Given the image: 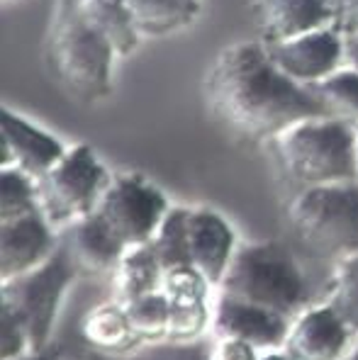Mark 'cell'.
I'll return each mask as SVG.
<instances>
[{
  "instance_id": "484cf974",
  "label": "cell",
  "mask_w": 358,
  "mask_h": 360,
  "mask_svg": "<svg viewBox=\"0 0 358 360\" xmlns=\"http://www.w3.org/2000/svg\"><path fill=\"white\" fill-rule=\"evenodd\" d=\"M151 248H154L163 270L173 266H191L186 253V236H183V207L168 210L159 231L151 239Z\"/></svg>"
},
{
  "instance_id": "8992f818",
  "label": "cell",
  "mask_w": 358,
  "mask_h": 360,
  "mask_svg": "<svg viewBox=\"0 0 358 360\" xmlns=\"http://www.w3.org/2000/svg\"><path fill=\"white\" fill-rule=\"evenodd\" d=\"M76 270L78 266L73 263L66 243H61L54 256L41 266L18 278L3 280L0 307L13 311L25 326L32 353L46 351L49 346L59 309L76 280Z\"/></svg>"
},
{
  "instance_id": "5bb4252c",
  "label": "cell",
  "mask_w": 358,
  "mask_h": 360,
  "mask_svg": "<svg viewBox=\"0 0 358 360\" xmlns=\"http://www.w3.org/2000/svg\"><path fill=\"white\" fill-rule=\"evenodd\" d=\"M64 144L56 136L30 124L20 115L0 110V166L20 168L27 176L39 180L64 158Z\"/></svg>"
},
{
  "instance_id": "4fadbf2b",
  "label": "cell",
  "mask_w": 358,
  "mask_h": 360,
  "mask_svg": "<svg viewBox=\"0 0 358 360\" xmlns=\"http://www.w3.org/2000/svg\"><path fill=\"white\" fill-rule=\"evenodd\" d=\"M288 329H290V319L256 304L217 295V302L212 307V331L210 333L215 338H236L261 353L283 351Z\"/></svg>"
},
{
  "instance_id": "836d02e7",
  "label": "cell",
  "mask_w": 358,
  "mask_h": 360,
  "mask_svg": "<svg viewBox=\"0 0 358 360\" xmlns=\"http://www.w3.org/2000/svg\"><path fill=\"white\" fill-rule=\"evenodd\" d=\"M344 360H358V341H354V346H351V351L346 353Z\"/></svg>"
},
{
  "instance_id": "6da1fadb",
  "label": "cell",
  "mask_w": 358,
  "mask_h": 360,
  "mask_svg": "<svg viewBox=\"0 0 358 360\" xmlns=\"http://www.w3.org/2000/svg\"><path fill=\"white\" fill-rule=\"evenodd\" d=\"M203 95L215 117L251 141L276 139L302 120L329 117L312 90L273 63L263 41H236L219 51Z\"/></svg>"
},
{
  "instance_id": "e0dca14e",
  "label": "cell",
  "mask_w": 358,
  "mask_h": 360,
  "mask_svg": "<svg viewBox=\"0 0 358 360\" xmlns=\"http://www.w3.org/2000/svg\"><path fill=\"white\" fill-rule=\"evenodd\" d=\"M115 278V295L117 302L129 304V302L144 297V295L159 292L161 290V278L163 268L156 258L154 248L149 243L141 246H132L122 253L117 268L113 270Z\"/></svg>"
},
{
  "instance_id": "603a6c76",
  "label": "cell",
  "mask_w": 358,
  "mask_h": 360,
  "mask_svg": "<svg viewBox=\"0 0 358 360\" xmlns=\"http://www.w3.org/2000/svg\"><path fill=\"white\" fill-rule=\"evenodd\" d=\"M161 292L173 307L183 304H205L210 302V295L217 292L215 285L193 266H173L163 270Z\"/></svg>"
},
{
  "instance_id": "d6986e66",
  "label": "cell",
  "mask_w": 358,
  "mask_h": 360,
  "mask_svg": "<svg viewBox=\"0 0 358 360\" xmlns=\"http://www.w3.org/2000/svg\"><path fill=\"white\" fill-rule=\"evenodd\" d=\"M81 336L88 346L103 353H124L139 341L129 324L127 309L117 300L88 311L81 324Z\"/></svg>"
},
{
  "instance_id": "83f0119b",
  "label": "cell",
  "mask_w": 358,
  "mask_h": 360,
  "mask_svg": "<svg viewBox=\"0 0 358 360\" xmlns=\"http://www.w3.org/2000/svg\"><path fill=\"white\" fill-rule=\"evenodd\" d=\"M0 351H3V360H18L27 353H32L30 338L25 326L10 309L0 307Z\"/></svg>"
},
{
  "instance_id": "5b68a950",
  "label": "cell",
  "mask_w": 358,
  "mask_h": 360,
  "mask_svg": "<svg viewBox=\"0 0 358 360\" xmlns=\"http://www.w3.org/2000/svg\"><path fill=\"white\" fill-rule=\"evenodd\" d=\"M290 221L319 256H358V180L305 188L290 205Z\"/></svg>"
},
{
  "instance_id": "9c48e42d",
  "label": "cell",
  "mask_w": 358,
  "mask_h": 360,
  "mask_svg": "<svg viewBox=\"0 0 358 360\" xmlns=\"http://www.w3.org/2000/svg\"><path fill=\"white\" fill-rule=\"evenodd\" d=\"M268 56L288 78L312 86L339 71L341 61H346L344 37L334 27L314 30L309 34L295 37L278 44H266Z\"/></svg>"
},
{
  "instance_id": "cb8c5ba5",
  "label": "cell",
  "mask_w": 358,
  "mask_h": 360,
  "mask_svg": "<svg viewBox=\"0 0 358 360\" xmlns=\"http://www.w3.org/2000/svg\"><path fill=\"white\" fill-rule=\"evenodd\" d=\"M0 219H15L39 210L37 180L15 166L3 168L0 173Z\"/></svg>"
},
{
  "instance_id": "d590c367",
  "label": "cell",
  "mask_w": 358,
  "mask_h": 360,
  "mask_svg": "<svg viewBox=\"0 0 358 360\" xmlns=\"http://www.w3.org/2000/svg\"><path fill=\"white\" fill-rule=\"evenodd\" d=\"M356 149H358V131H356Z\"/></svg>"
},
{
  "instance_id": "ac0fdd59",
  "label": "cell",
  "mask_w": 358,
  "mask_h": 360,
  "mask_svg": "<svg viewBox=\"0 0 358 360\" xmlns=\"http://www.w3.org/2000/svg\"><path fill=\"white\" fill-rule=\"evenodd\" d=\"M141 37H163L196 22L200 0H122Z\"/></svg>"
},
{
  "instance_id": "30bf717a",
  "label": "cell",
  "mask_w": 358,
  "mask_h": 360,
  "mask_svg": "<svg viewBox=\"0 0 358 360\" xmlns=\"http://www.w3.org/2000/svg\"><path fill=\"white\" fill-rule=\"evenodd\" d=\"M41 210L15 219H0V275L3 280L30 273L49 261L61 246Z\"/></svg>"
},
{
  "instance_id": "52a82bcc",
  "label": "cell",
  "mask_w": 358,
  "mask_h": 360,
  "mask_svg": "<svg viewBox=\"0 0 358 360\" xmlns=\"http://www.w3.org/2000/svg\"><path fill=\"white\" fill-rule=\"evenodd\" d=\"M110 180L88 144L66 149L64 158L37 180L39 210L51 224H73L96 212Z\"/></svg>"
},
{
  "instance_id": "8fae6325",
  "label": "cell",
  "mask_w": 358,
  "mask_h": 360,
  "mask_svg": "<svg viewBox=\"0 0 358 360\" xmlns=\"http://www.w3.org/2000/svg\"><path fill=\"white\" fill-rule=\"evenodd\" d=\"M356 333L334 314L329 304L302 309L290 321L283 353L290 360H344Z\"/></svg>"
},
{
  "instance_id": "d6a6232c",
  "label": "cell",
  "mask_w": 358,
  "mask_h": 360,
  "mask_svg": "<svg viewBox=\"0 0 358 360\" xmlns=\"http://www.w3.org/2000/svg\"><path fill=\"white\" fill-rule=\"evenodd\" d=\"M261 360H290L283 351H268V353H261Z\"/></svg>"
},
{
  "instance_id": "277c9868",
  "label": "cell",
  "mask_w": 358,
  "mask_h": 360,
  "mask_svg": "<svg viewBox=\"0 0 358 360\" xmlns=\"http://www.w3.org/2000/svg\"><path fill=\"white\" fill-rule=\"evenodd\" d=\"M276 146L288 173L305 188L358 180L356 129L344 120H302L276 136Z\"/></svg>"
},
{
  "instance_id": "1f68e13d",
  "label": "cell",
  "mask_w": 358,
  "mask_h": 360,
  "mask_svg": "<svg viewBox=\"0 0 358 360\" xmlns=\"http://www.w3.org/2000/svg\"><path fill=\"white\" fill-rule=\"evenodd\" d=\"M18 360H54V356H49V351H39V353H27V356Z\"/></svg>"
},
{
  "instance_id": "44dd1931",
  "label": "cell",
  "mask_w": 358,
  "mask_h": 360,
  "mask_svg": "<svg viewBox=\"0 0 358 360\" xmlns=\"http://www.w3.org/2000/svg\"><path fill=\"white\" fill-rule=\"evenodd\" d=\"M314 98L324 105L329 117L358 124V71L351 66L339 68L331 76L307 86Z\"/></svg>"
},
{
  "instance_id": "7c38bea8",
  "label": "cell",
  "mask_w": 358,
  "mask_h": 360,
  "mask_svg": "<svg viewBox=\"0 0 358 360\" xmlns=\"http://www.w3.org/2000/svg\"><path fill=\"white\" fill-rule=\"evenodd\" d=\"M183 236H186L188 263L198 268L217 290L236 251L231 226L212 210L183 207Z\"/></svg>"
},
{
  "instance_id": "7a4b0ae2",
  "label": "cell",
  "mask_w": 358,
  "mask_h": 360,
  "mask_svg": "<svg viewBox=\"0 0 358 360\" xmlns=\"http://www.w3.org/2000/svg\"><path fill=\"white\" fill-rule=\"evenodd\" d=\"M115 56L110 41L83 18L78 0H56L46 37V61L71 98L88 105L108 98Z\"/></svg>"
},
{
  "instance_id": "7402d4cb",
  "label": "cell",
  "mask_w": 358,
  "mask_h": 360,
  "mask_svg": "<svg viewBox=\"0 0 358 360\" xmlns=\"http://www.w3.org/2000/svg\"><path fill=\"white\" fill-rule=\"evenodd\" d=\"M129 316V324L139 341H166L168 321H171V302L166 295L151 292L144 297L124 304Z\"/></svg>"
},
{
  "instance_id": "4dcf8cb0",
  "label": "cell",
  "mask_w": 358,
  "mask_h": 360,
  "mask_svg": "<svg viewBox=\"0 0 358 360\" xmlns=\"http://www.w3.org/2000/svg\"><path fill=\"white\" fill-rule=\"evenodd\" d=\"M344 51H346V66L358 71V37H344Z\"/></svg>"
},
{
  "instance_id": "d4e9b609",
  "label": "cell",
  "mask_w": 358,
  "mask_h": 360,
  "mask_svg": "<svg viewBox=\"0 0 358 360\" xmlns=\"http://www.w3.org/2000/svg\"><path fill=\"white\" fill-rule=\"evenodd\" d=\"M326 304L358 336V256L339 261Z\"/></svg>"
},
{
  "instance_id": "f546056e",
  "label": "cell",
  "mask_w": 358,
  "mask_h": 360,
  "mask_svg": "<svg viewBox=\"0 0 358 360\" xmlns=\"http://www.w3.org/2000/svg\"><path fill=\"white\" fill-rule=\"evenodd\" d=\"M205 360H261V351L236 338H215L212 351Z\"/></svg>"
},
{
  "instance_id": "ffe728a7",
  "label": "cell",
  "mask_w": 358,
  "mask_h": 360,
  "mask_svg": "<svg viewBox=\"0 0 358 360\" xmlns=\"http://www.w3.org/2000/svg\"><path fill=\"white\" fill-rule=\"evenodd\" d=\"M78 8L88 25L110 41L117 56H127L136 49L141 34L122 0H78Z\"/></svg>"
},
{
  "instance_id": "2e32d148",
  "label": "cell",
  "mask_w": 358,
  "mask_h": 360,
  "mask_svg": "<svg viewBox=\"0 0 358 360\" xmlns=\"http://www.w3.org/2000/svg\"><path fill=\"white\" fill-rule=\"evenodd\" d=\"M66 248L73 263L88 273H113L122 253L127 251L98 212L73 221Z\"/></svg>"
},
{
  "instance_id": "ba28073f",
  "label": "cell",
  "mask_w": 358,
  "mask_h": 360,
  "mask_svg": "<svg viewBox=\"0 0 358 360\" xmlns=\"http://www.w3.org/2000/svg\"><path fill=\"white\" fill-rule=\"evenodd\" d=\"M168 210L171 205L166 195L134 173L113 176L96 207L124 248L141 246L154 239Z\"/></svg>"
},
{
  "instance_id": "e575fe53",
  "label": "cell",
  "mask_w": 358,
  "mask_h": 360,
  "mask_svg": "<svg viewBox=\"0 0 358 360\" xmlns=\"http://www.w3.org/2000/svg\"><path fill=\"white\" fill-rule=\"evenodd\" d=\"M124 360H168V358H159V356H134V358H124Z\"/></svg>"
},
{
  "instance_id": "4316f807",
  "label": "cell",
  "mask_w": 358,
  "mask_h": 360,
  "mask_svg": "<svg viewBox=\"0 0 358 360\" xmlns=\"http://www.w3.org/2000/svg\"><path fill=\"white\" fill-rule=\"evenodd\" d=\"M212 331V307L205 304H171V321H168L166 341L171 343H193L200 336Z\"/></svg>"
},
{
  "instance_id": "f1b7e54d",
  "label": "cell",
  "mask_w": 358,
  "mask_h": 360,
  "mask_svg": "<svg viewBox=\"0 0 358 360\" xmlns=\"http://www.w3.org/2000/svg\"><path fill=\"white\" fill-rule=\"evenodd\" d=\"M331 10V27L341 37H358V0H326Z\"/></svg>"
},
{
  "instance_id": "3957f363",
  "label": "cell",
  "mask_w": 358,
  "mask_h": 360,
  "mask_svg": "<svg viewBox=\"0 0 358 360\" xmlns=\"http://www.w3.org/2000/svg\"><path fill=\"white\" fill-rule=\"evenodd\" d=\"M217 295L263 307L293 321L307 302L309 285L283 243L261 241L236 246Z\"/></svg>"
},
{
  "instance_id": "9a60e30c",
  "label": "cell",
  "mask_w": 358,
  "mask_h": 360,
  "mask_svg": "<svg viewBox=\"0 0 358 360\" xmlns=\"http://www.w3.org/2000/svg\"><path fill=\"white\" fill-rule=\"evenodd\" d=\"M251 13L263 44H278L331 27L326 0H251Z\"/></svg>"
}]
</instances>
